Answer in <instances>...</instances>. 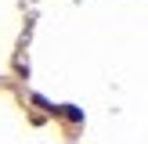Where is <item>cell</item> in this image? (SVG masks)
I'll use <instances>...</instances> for the list:
<instances>
[{"instance_id":"obj_1","label":"cell","mask_w":148,"mask_h":144,"mask_svg":"<svg viewBox=\"0 0 148 144\" xmlns=\"http://www.w3.org/2000/svg\"><path fill=\"white\" fill-rule=\"evenodd\" d=\"M62 112H65V115H69V119H72V122H79V119H83V112H79V108H72V105H65V108H62Z\"/></svg>"}]
</instances>
